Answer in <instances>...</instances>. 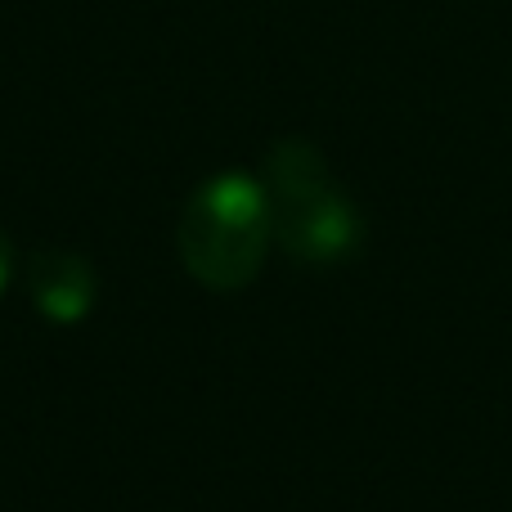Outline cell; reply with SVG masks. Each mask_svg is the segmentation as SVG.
<instances>
[{"label":"cell","mask_w":512,"mask_h":512,"mask_svg":"<svg viewBox=\"0 0 512 512\" xmlns=\"http://www.w3.org/2000/svg\"><path fill=\"white\" fill-rule=\"evenodd\" d=\"M274 239L265 185L243 171H221L185 203L176 248L189 279L212 292H239L261 274Z\"/></svg>","instance_id":"obj_1"},{"label":"cell","mask_w":512,"mask_h":512,"mask_svg":"<svg viewBox=\"0 0 512 512\" xmlns=\"http://www.w3.org/2000/svg\"><path fill=\"white\" fill-rule=\"evenodd\" d=\"M265 198H270L274 239L306 265L346 261L360 248V212L328 180L324 153L310 140H279L265 158Z\"/></svg>","instance_id":"obj_2"},{"label":"cell","mask_w":512,"mask_h":512,"mask_svg":"<svg viewBox=\"0 0 512 512\" xmlns=\"http://www.w3.org/2000/svg\"><path fill=\"white\" fill-rule=\"evenodd\" d=\"M32 301L50 324H77L95 306V270L77 252H41L32 261Z\"/></svg>","instance_id":"obj_3"},{"label":"cell","mask_w":512,"mask_h":512,"mask_svg":"<svg viewBox=\"0 0 512 512\" xmlns=\"http://www.w3.org/2000/svg\"><path fill=\"white\" fill-rule=\"evenodd\" d=\"M9 274H14V248H9V239L0 234V292H5Z\"/></svg>","instance_id":"obj_4"}]
</instances>
